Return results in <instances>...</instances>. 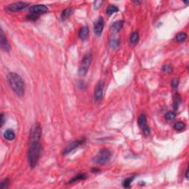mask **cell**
<instances>
[{"label":"cell","mask_w":189,"mask_h":189,"mask_svg":"<svg viewBox=\"0 0 189 189\" xmlns=\"http://www.w3.org/2000/svg\"><path fill=\"white\" fill-rule=\"evenodd\" d=\"M171 87L174 88V89H176L177 87H178V85H179V81H178V79H177V78L173 79L172 81H171Z\"/></svg>","instance_id":"cell-28"},{"label":"cell","mask_w":189,"mask_h":189,"mask_svg":"<svg viewBox=\"0 0 189 189\" xmlns=\"http://www.w3.org/2000/svg\"><path fill=\"white\" fill-rule=\"evenodd\" d=\"M162 69L166 73H171L173 70V68L170 64H164L162 67Z\"/></svg>","instance_id":"cell-26"},{"label":"cell","mask_w":189,"mask_h":189,"mask_svg":"<svg viewBox=\"0 0 189 189\" xmlns=\"http://www.w3.org/2000/svg\"><path fill=\"white\" fill-rule=\"evenodd\" d=\"M173 107H174V110H177L179 108V105L181 104V97L179 96V93L174 94V97H173Z\"/></svg>","instance_id":"cell-14"},{"label":"cell","mask_w":189,"mask_h":189,"mask_svg":"<svg viewBox=\"0 0 189 189\" xmlns=\"http://www.w3.org/2000/svg\"><path fill=\"white\" fill-rule=\"evenodd\" d=\"M104 27V21L102 17H99L98 19L95 22L94 25V32L97 36H100L102 34Z\"/></svg>","instance_id":"cell-11"},{"label":"cell","mask_w":189,"mask_h":189,"mask_svg":"<svg viewBox=\"0 0 189 189\" xmlns=\"http://www.w3.org/2000/svg\"><path fill=\"white\" fill-rule=\"evenodd\" d=\"M119 45H120V42H119V40L117 39V38H113L109 41V46L112 49H117Z\"/></svg>","instance_id":"cell-23"},{"label":"cell","mask_w":189,"mask_h":189,"mask_svg":"<svg viewBox=\"0 0 189 189\" xmlns=\"http://www.w3.org/2000/svg\"><path fill=\"white\" fill-rule=\"evenodd\" d=\"M48 10H49V9L45 5H33L32 7H30V12L27 14V17L30 20L35 21L39 18L40 15L47 13Z\"/></svg>","instance_id":"cell-3"},{"label":"cell","mask_w":189,"mask_h":189,"mask_svg":"<svg viewBox=\"0 0 189 189\" xmlns=\"http://www.w3.org/2000/svg\"><path fill=\"white\" fill-rule=\"evenodd\" d=\"M91 62H92V55L90 53H87L83 57L81 64H80V67H79L78 73L80 76H84L87 74Z\"/></svg>","instance_id":"cell-5"},{"label":"cell","mask_w":189,"mask_h":189,"mask_svg":"<svg viewBox=\"0 0 189 189\" xmlns=\"http://www.w3.org/2000/svg\"><path fill=\"white\" fill-rule=\"evenodd\" d=\"M98 171H100V170H99L98 168H93V169H92V172L93 173L98 172Z\"/></svg>","instance_id":"cell-32"},{"label":"cell","mask_w":189,"mask_h":189,"mask_svg":"<svg viewBox=\"0 0 189 189\" xmlns=\"http://www.w3.org/2000/svg\"><path fill=\"white\" fill-rule=\"evenodd\" d=\"M84 143V140H77L75 141H72L69 144H68L65 148H64V151H63V155H67L70 154L71 152L76 150V148H78L81 145H82Z\"/></svg>","instance_id":"cell-8"},{"label":"cell","mask_w":189,"mask_h":189,"mask_svg":"<svg viewBox=\"0 0 189 189\" xmlns=\"http://www.w3.org/2000/svg\"><path fill=\"white\" fill-rule=\"evenodd\" d=\"M27 6L28 5L26 2H13V3L8 5L7 6L6 9L7 10H8V11L10 12H17L24 10V9L26 8Z\"/></svg>","instance_id":"cell-9"},{"label":"cell","mask_w":189,"mask_h":189,"mask_svg":"<svg viewBox=\"0 0 189 189\" xmlns=\"http://www.w3.org/2000/svg\"><path fill=\"white\" fill-rule=\"evenodd\" d=\"M186 179H188V168H186Z\"/></svg>","instance_id":"cell-31"},{"label":"cell","mask_w":189,"mask_h":189,"mask_svg":"<svg viewBox=\"0 0 189 189\" xmlns=\"http://www.w3.org/2000/svg\"><path fill=\"white\" fill-rule=\"evenodd\" d=\"M111 155H112L109 150L107 148H102L95 157L94 162L98 165H104L109 160Z\"/></svg>","instance_id":"cell-4"},{"label":"cell","mask_w":189,"mask_h":189,"mask_svg":"<svg viewBox=\"0 0 189 189\" xmlns=\"http://www.w3.org/2000/svg\"><path fill=\"white\" fill-rule=\"evenodd\" d=\"M185 4H188V2H183Z\"/></svg>","instance_id":"cell-33"},{"label":"cell","mask_w":189,"mask_h":189,"mask_svg":"<svg viewBox=\"0 0 189 189\" xmlns=\"http://www.w3.org/2000/svg\"><path fill=\"white\" fill-rule=\"evenodd\" d=\"M104 94V84L102 82H98L96 87V89L94 92V100L97 103H100L103 99Z\"/></svg>","instance_id":"cell-10"},{"label":"cell","mask_w":189,"mask_h":189,"mask_svg":"<svg viewBox=\"0 0 189 189\" xmlns=\"http://www.w3.org/2000/svg\"><path fill=\"white\" fill-rule=\"evenodd\" d=\"M41 128L38 123L33 124L30 130V141H40L41 137Z\"/></svg>","instance_id":"cell-6"},{"label":"cell","mask_w":189,"mask_h":189,"mask_svg":"<svg viewBox=\"0 0 189 189\" xmlns=\"http://www.w3.org/2000/svg\"><path fill=\"white\" fill-rule=\"evenodd\" d=\"M186 38H187V34L186 33H183V32L177 33L176 36L177 41H179V42H183L186 39Z\"/></svg>","instance_id":"cell-21"},{"label":"cell","mask_w":189,"mask_h":189,"mask_svg":"<svg viewBox=\"0 0 189 189\" xmlns=\"http://www.w3.org/2000/svg\"><path fill=\"white\" fill-rule=\"evenodd\" d=\"M103 3H104L103 1H96L94 2V8H95V9H98L99 8L101 7Z\"/></svg>","instance_id":"cell-29"},{"label":"cell","mask_w":189,"mask_h":189,"mask_svg":"<svg viewBox=\"0 0 189 189\" xmlns=\"http://www.w3.org/2000/svg\"><path fill=\"white\" fill-rule=\"evenodd\" d=\"M123 21H118L114 22L113 25L112 26V30L114 33H118L120 31L123 27Z\"/></svg>","instance_id":"cell-17"},{"label":"cell","mask_w":189,"mask_h":189,"mask_svg":"<svg viewBox=\"0 0 189 189\" xmlns=\"http://www.w3.org/2000/svg\"><path fill=\"white\" fill-rule=\"evenodd\" d=\"M185 127H186V124L182 121L177 122L174 126V129L177 130V131H182V130L184 129Z\"/></svg>","instance_id":"cell-22"},{"label":"cell","mask_w":189,"mask_h":189,"mask_svg":"<svg viewBox=\"0 0 189 189\" xmlns=\"http://www.w3.org/2000/svg\"><path fill=\"white\" fill-rule=\"evenodd\" d=\"M138 40H139V33H138V32H133V33L131 34V36H130V43H131L132 45H135L137 43Z\"/></svg>","instance_id":"cell-18"},{"label":"cell","mask_w":189,"mask_h":189,"mask_svg":"<svg viewBox=\"0 0 189 189\" xmlns=\"http://www.w3.org/2000/svg\"><path fill=\"white\" fill-rule=\"evenodd\" d=\"M138 126H140V128L143 130V133L146 136H148L150 135V129L147 125V120H146V116L145 115L144 113H142L141 115L139 116L137 120Z\"/></svg>","instance_id":"cell-7"},{"label":"cell","mask_w":189,"mask_h":189,"mask_svg":"<svg viewBox=\"0 0 189 189\" xmlns=\"http://www.w3.org/2000/svg\"><path fill=\"white\" fill-rule=\"evenodd\" d=\"M0 37H1V40H0V42H1V47H2V50H4L5 52H9L10 49V46L9 42L8 41V39L6 38V37L5 36V34H4L3 30L1 29V35H0Z\"/></svg>","instance_id":"cell-12"},{"label":"cell","mask_w":189,"mask_h":189,"mask_svg":"<svg viewBox=\"0 0 189 189\" xmlns=\"http://www.w3.org/2000/svg\"><path fill=\"white\" fill-rule=\"evenodd\" d=\"M7 81L12 90L19 97H22L25 95V85L23 79L16 72H9L7 76Z\"/></svg>","instance_id":"cell-1"},{"label":"cell","mask_w":189,"mask_h":189,"mask_svg":"<svg viewBox=\"0 0 189 189\" xmlns=\"http://www.w3.org/2000/svg\"><path fill=\"white\" fill-rule=\"evenodd\" d=\"M134 179V177H128L126 178V179H124V181L123 182V187L125 188H129L130 186H131V183H132V182L133 181Z\"/></svg>","instance_id":"cell-24"},{"label":"cell","mask_w":189,"mask_h":189,"mask_svg":"<svg viewBox=\"0 0 189 189\" xmlns=\"http://www.w3.org/2000/svg\"><path fill=\"white\" fill-rule=\"evenodd\" d=\"M0 120H1V123H0V124H1V126H2L4 125V123H5V117H4L3 114H1Z\"/></svg>","instance_id":"cell-30"},{"label":"cell","mask_w":189,"mask_h":189,"mask_svg":"<svg viewBox=\"0 0 189 189\" xmlns=\"http://www.w3.org/2000/svg\"><path fill=\"white\" fill-rule=\"evenodd\" d=\"M175 117H176V113L174 112H168L166 114V115H165L166 119L168 120H174V119L175 118Z\"/></svg>","instance_id":"cell-25"},{"label":"cell","mask_w":189,"mask_h":189,"mask_svg":"<svg viewBox=\"0 0 189 189\" xmlns=\"http://www.w3.org/2000/svg\"><path fill=\"white\" fill-rule=\"evenodd\" d=\"M87 176L85 174H80L77 176L74 177L72 178L70 181H69V183H74V182H76V181H79V180H82V179H87Z\"/></svg>","instance_id":"cell-20"},{"label":"cell","mask_w":189,"mask_h":189,"mask_svg":"<svg viewBox=\"0 0 189 189\" xmlns=\"http://www.w3.org/2000/svg\"><path fill=\"white\" fill-rule=\"evenodd\" d=\"M3 136L7 140L11 141V140H14V138H15V137H16V135H15V132H13L12 129H7L6 131L4 132Z\"/></svg>","instance_id":"cell-15"},{"label":"cell","mask_w":189,"mask_h":189,"mask_svg":"<svg viewBox=\"0 0 189 189\" xmlns=\"http://www.w3.org/2000/svg\"><path fill=\"white\" fill-rule=\"evenodd\" d=\"M41 154V146L40 141H30V146L27 151V159L32 168L37 165Z\"/></svg>","instance_id":"cell-2"},{"label":"cell","mask_w":189,"mask_h":189,"mask_svg":"<svg viewBox=\"0 0 189 189\" xmlns=\"http://www.w3.org/2000/svg\"><path fill=\"white\" fill-rule=\"evenodd\" d=\"M89 28L87 27H83L82 28L80 29L78 32V36L79 38H81L82 41H84V40L87 39L88 38V36H89Z\"/></svg>","instance_id":"cell-13"},{"label":"cell","mask_w":189,"mask_h":189,"mask_svg":"<svg viewBox=\"0 0 189 189\" xmlns=\"http://www.w3.org/2000/svg\"><path fill=\"white\" fill-rule=\"evenodd\" d=\"M72 13H73V9H72V8H68L64 9L62 11V13H61V20H63V21H64V20H66L67 19L69 18V16H70Z\"/></svg>","instance_id":"cell-16"},{"label":"cell","mask_w":189,"mask_h":189,"mask_svg":"<svg viewBox=\"0 0 189 189\" xmlns=\"http://www.w3.org/2000/svg\"><path fill=\"white\" fill-rule=\"evenodd\" d=\"M119 10L117 6H115V5H109V6L107 8V10H106V13L108 16H111L114 13H117L118 11Z\"/></svg>","instance_id":"cell-19"},{"label":"cell","mask_w":189,"mask_h":189,"mask_svg":"<svg viewBox=\"0 0 189 189\" xmlns=\"http://www.w3.org/2000/svg\"><path fill=\"white\" fill-rule=\"evenodd\" d=\"M9 183H10V180L8 179H5V180H3L2 183H0V187L2 188H8Z\"/></svg>","instance_id":"cell-27"}]
</instances>
